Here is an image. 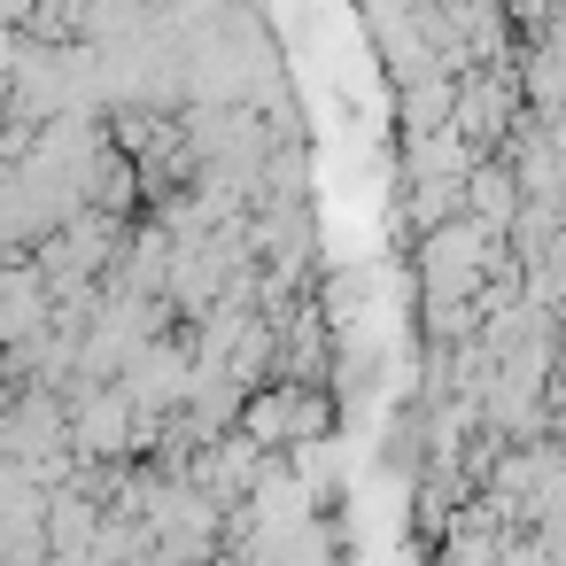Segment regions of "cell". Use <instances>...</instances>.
<instances>
[{"label": "cell", "mask_w": 566, "mask_h": 566, "mask_svg": "<svg viewBox=\"0 0 566 566\" xmlns=\"http://www.w3.org/2000/svg\"><path fill=\"white\" fill-rule=\"evenodd\" d=\"M504 117H512V86H504V78H481V86L458 102V140H465V148H489V140L504 133Z\"/></svg>", "instance_id": "cell-2"}, {"label": "cell", "mask_w": 566, "mask_h": 566, "mask_svg": "<svg viewBox=\"0 0 566 566\" xmlns=\"http://www.w3.org/2000/svg\"><path fill=\"white\" fill-rule=\"evenodd\" d=\"M334 427V403H326V388L318 380H287V373H272V380H256L241 403H233V434L249 442V450H311L318 434Z\"/></svg>", "instance_id": "cell-1"}]
</instances>
